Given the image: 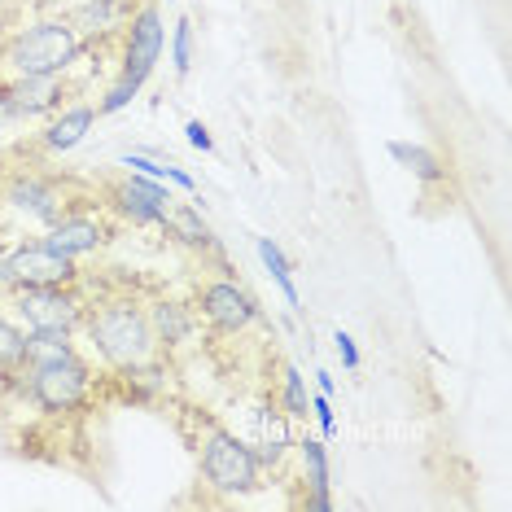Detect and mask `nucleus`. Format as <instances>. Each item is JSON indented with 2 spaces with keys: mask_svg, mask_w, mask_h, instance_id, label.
<instances>
[{
  "mask_svg": "<svg viewBox=\"0 0 512 512\" xmlns=\"http://www.w3.org/2000/svg\"><path fill=\"white\" fill-rule=\"evenodd\" d=\"M9 123H14V114H9V106H5V92H0V132H5Z\"/></svg>",
  "mask_w": 512,
  "mask_h": 512,
  "instance_id": "28",
  "label": "nucleus"
},
{
  "mask_svg": "<svg viewBox=\"0 0 512 512\" xmlns=\"http://www.w3.org/2000/svg\"><path fill=\"white\" fill-rule=\"evenodd\" d=\"M27 368V329L14 316H0V381H14Z\"/></svg>",
  "mask_w": 512,
  "mask_h": 512,
  "instance_id": "18",
  "label": "nucleus"
},
{
  "mask_svg": "<svg viewBox=\"0 0 512 512\" xmlns=\"http://www.w3.org/2000/svg\"><path fill=\"white\" fill-rule=\"evenodd\" d=\"M307 508H311V512H329V508H333L329 491H311V495H307Z\"/></svg>",
  "mask_w": 512,
  "mask_h": 512,
  "instance_id": "27",
  "label": "nucleus"
},
{
  "mask_svg": "<svg viewBox=\"0 0 512 512\" xmlns=\"http://www.w3.org/2000/svg\"><path fill=\"white\" fill-rule=\"evenodd\" d=\"M88 40L71 18H40L18 27L0 49V66L9 75H66L84 57Z\"/></svg>",
  "mask_w": 512,
  "mask_h": 512,
  "instance_id": "1",
  "label": "nucleus"
},
{
  "mask_svg": "<svg viewBox=\"0 0 512 512\" xmlns=\"http://www.w3.org/2000/svg\"><path fill=\"white\" fill-rule=\"evenodd\" d=\"M171 66H176L180 79L193 71V22L189 18H180L176 27H171Z\"/></svg>",
  "mask_w": 512,
  "mask_h": 512,
  "instance_id": "23",
  "label": "nucleus"
},
{
  "mask_svg": "<svg viewBox=\"0 0 512 512\" xmlns=\"http://www.w3.org/2000/svg\"><path fill=\"white\" fill-rule=\"evenodd\" d=\"M167 5H171V0H167Z\"/></svg>",
  "mask_w": 512,
  "mask_h": 512,
  "instance_id": "29",
  "label": "nucleus"
},
{
  "mask_svg": "<svg viewBox=\"0 0 512 512\" xmlns=\"http://www.w3.org/2000/svg\"><path fill=\"white\" fill-rule=\"evenodd\" d=\"M184 132H189V145L202 149V154H211V149H215V136H211V127H206L202 119H189V123H184Z\"/></svg>",
  "mask_w": 512,
  "mask_h": 512,
  "instance_id": "26",
  "label": "nucleus"
},
{
  "mask_svg": "<svg viewBox=\"0 0 512 512\" xmlns=\"http://www.w3.org/2000/svg\"><path fill=\"white\" fill-rule=\"evenodd\" d=\"M254 250H259V263L267 267V272H272V281L281 285L289 311H302V298H298V289H294V263L285 259V250L276 246L272 237H259V241H254Z\"/></svg>",
  "mask_w": 512,
  "mask_h": 512,
  "instance_id": "20",
  "label": "nucleus"
},
{
  "mask_svg": "<svg viewBox=\"0 0 512 512\" xmlns=\"http://www.w3.org/2000/svg\"><path fill=\"white\" fill-rule=\"evenodd\" d=\"M202 482L211 486L219 499H241L254 495L263 486V464L254 456L246 438H237L232 429H211L202 438V456H197Z\"/></svg>",
  "mask_w": 512,
  "mask_h": 512,
  "instance_id": "4",
  "label": "nucleus"
},
{
  "mask_svg": "<svg viewBox=\"0 0 512 512\" xmlns=\"http://www.w3.org/2000/svg\"><path fill=\"white\" fill-rule=\"evenodd\" d=\"M9 386H22L31 394V403L49 416H66V412H79L92 394V368L75 355H57V359H36L18 372Z\"/></svg>",
  "mask_w": 512,
  "mask_h": 512,
  "instance_id": "3",
  "label": "nucleus"
},
{
  "mask_svg": "<svg viewBox=\"0 0 512 512\" xmlns=\"http://www.w3.org/2000/svg\"><path fill=\"white\" fill-rule=\"evenodd\" d=\"M167 49V22H162L158 5H141L127 22V40H123V66L119 79L132 88H145V79L154 75L158 57Z\"/></svg>",
  "mask_w": 512,
  "mask_h": 512,
  "instance_id": "7",
  "label": "nucleus"
},
{
  "mask_svg": "<svg viewBox=\"0 0 512 512\" xmlns=\"http://www.w3.org/2000/svg\"><path fill=\"white\" fill-rule=\"evenodd\" d=\"M302 469H307V486L311 491H329V451H324L320 438H294Z\"/></svg>",
  "mask_w": 512,
  "mask_h": 512,
  "instance_id": "22",
  "label": "nucleus"
},
{
  "mask_svg": "<svg viewBox=\"0 0 512 512\" xmlns=\"http://www.w3.org/2000/svg\"><path fill=\"white\" fill-rule=\"evenodd\" d=\"M145 316H149V329H154L158 351H176V346H184L197 333V307L180 298H158Z\"/></svg>",
  "mask_w": 512,
  "mask_h": 512,
  "instance_id": "14",
  "label": "nucleus"
},
{
  "mask_svg": "<svg viewBox=\"0 0 512 512\" xmlns=\"http://www.w3.org/2000/svg\"><path fill=\"white\" fill-rule=\"evenodd\" d=\"M123 0H88V5H79L71 22L79 27V36H110V31H119L123 27Z\"/></svg>",
  "mask_w": 512,
  "mask_h": 512,
  "instance_id": "17",
  "label": "nucleus"
},
{
  "mask_svg": "<svg viewBox=\"0 0 512 512\" xmlns=\"http://www.w3.org/2000/svg\"><path fill=\"white\" fill-rule=\"evenodd\" d=\"M44 241H49L53 250L71 254V259H84V254H97L110 241V224L88 211H62L44 228Z\"/></svg>",
  "mask_w": 512,
  "mask_h": 512,
  "instance_id": "12",
  "label": "nucleus"
},
{
  "mask_svg": "<svg viewBox=\"0 0 512 512\" xmlns=\"http://www.w3.org/2000/svg\"><path fill=\"white\" fill-rule=\"evenodd\" d=\"M88 307L79 302L75 285H36V289H14V320L27 333L36 329H62L75 333L84 324Z\"/></svg>",
  "mask_w": 512,
  "mask_h": 512,
  "instance_id": "6",
  "label": "nucleus"
},
{
  "mask_svg": "<svg viewBox=\"0 0 512 512\" xmlns=\"http://www.w3.org/2000/svg\"><path fill=\"white\" fill-rule=\"evenodd\" d=\"M97 106H88V101H79V106H66V110H57L49 127L40 132V145H44V154H71L75 145H84V136L97 127Z\"/></svg>",
  "mask_w": 512,
  "mask_h": 512,
  "instance_id": "13",
  "label": "nucleus"
},
{
  "mask_svg": "<svg viewBox=\"0 0 512 512\" xmlns=\"http://www.w3.org/2000/svg\"><path fill=\"white\" fill-rule=\"evenodd\" d=\"M0 92L14 119H49L62 110L66 75H14L9 84H0Z\"/></svg>",
  "mask_w": 512,
  "mask_h": 512,
  "instance_id": "10",
  "label": "nucleus"
},
{
  "mask_svg": "<svg viewBox=\"0 0 512 512\" xmlns=\"http://www.w3.org/2000/svg\"><path fill=\"white\" fill-rule=\"evenodd\" d=\"M197 316L211 324L215 333H246L250 324L263 320V311L232 276H224V281L202 285V294H197Z\"/></svg>",
  "mask_w": 512,
  "mask_h": 512,
  "instance_id": "8",
  "label": "nucleus"
},
{
  "mask_svg": "<svg viewBox=\"0 0 512 512\" xmlns=\"http://www.w3.org/2000/svg\"><path fill=\"white\" fill-rule=\"evenodd\" d=\"M176 202V193L167 189V180H149L141 171H127V180L114 193V211H119L127 224H162Z\"/></svg>",
  "mask_w": 512,
  "mask_h": 512,
  "instance_id": "11",
  "label": "nucleus"
},
{
  "mask_svg": "<svg viewBox=\"0 0 512 512\" xmlns=\"http://www.w3.org/2000/svg\"><path fill=\"white\" fill-rule=\"evenodd\" d=\"M333 346H337V355H342V364L351 368V372H355L359 364H364V359H359V346H355V337L346 333V329H337V333H333Z\"/></svg>",
  "mask_w": 512,
  "mask_h": 512,
  "instance_id": "25",
  "label": "nucleus"
},
{
  "mask_svg": "<svg viewBox=\"0 0 512 512\" xmlns=\"http://www.w3.org/2000/svg\"><path fill=\"white\" fill-rule=\"evenodd\" d=\"M0 202H5L9 211L36 219V224H44V228L66 211V193L57 189L53 180L31 176V171H14V176L5 180V189H0Z\"/></svg>",
  "mask_w": 512,
  "mask_h": 512,
  "instance_id": "9",
  "label": "nucleus"
},
{
  "mask_svg": "<svg viewBox=\"0 0 512 512\" xmlns=\"http://www.w3.org/2000/svg\"><path fill=\"white\" fill-rule=\"evenodd\" d=\"M311 416H316V425H320V434L324 438H333L337 434V416H333V394H311Z\"/></svg>",
  "mask_w": 512,
  "mask_h": 512,
  "instance_id": "24",
  "label": "nucleus"
},
{
  "mask_svg": "<svg viewBox=\"0 0 512 512\" xmlns=\"http://www.w3.org/2000/svg\"><path fill=\"white\" fill-rule=\"evenodd\" d=\"M386 154L399 162L403 171H412L421 184H447V162H442L434 149H425V145H416V141H390Z\"/></svg>",
  "mask_w": 512,
  "mask_h": 512,
  "instance_id": "16",
  "label": "nucleus"
},
{
  "mask_svg": "<svg viewBox=\"0 0 512 512\" xmlns=\"http://www.w3.org/2000/svg\"><path fill=\"white\" fill-rule=\"evenodd\" d=\"M162 228L171 232V237L180 241V246H189V250H215L219 241H215V232L211 224L202 219V206H189V202H171V211L167 219H162Z\"/></svg>",
  "mask_w": 512,
  "mask_h": 512,
  "instance_id": "15",
  "label": "nucleus"
},
{
  "mask_svg": "<svg viewBox=\"0 0 512 512\" xmlns=\"http://www.w3.org/2000/svg\"><path fill=\"white\" fill-rule=\"evenodd\" d=\"M79 259L53 250L44 237L36 241H18L5 254V281L9 289H36V285H79Z\"/></svg>",
  "mask_w": 512,
  "mask_h": 512,
  "instance_id": "5",
  "label": "nucleus"
},
{
  "mask_svg": "<svg viewBox=\"0 0 512 512\" xmlns=\"http://www.w3.org/2000/svg\"><path fill=\"white\" fill-rule=\"evenodd\" d=\"M84 329L92 337V346H97V355L106 359L110 368H127V364H141V359L158 355L149 316L132 298H110V302H101V307H92L84 316Z\"/></svg>",
  "mask_w": 512,
  "mask_h": 512,
  "instance_id": "2",
  "label": "nucleus"
},
{
  "mask_svg": "<svg viewBox=\"0 0 512 512\" xmlns=\"http://www.w3.org/2000/svg\"><path fill=\"white\" fill-rule=\"evenodd\" d=\"M281 412L289 416V421H307L311 416V394H307V377L289 364L281 372Z\"/></svg>",
  "mask_w": 512,
  "mask_h": 512,
  "instance_id": "21",
  "label": "nucleus"
},
{
  "mask_svg": "<svg viewBox=\"0 0 512 512\" xmlns=\"http://www.w3.org/2000/svg\"><path fill=\"white\" fill-rule=\"evenodd\" d=\"M119 377H123V386L132 399H154V394H162L171 386V372L158 364V355L154 359H141V364H127L119 368Z\"/></svg>",
  "mask_w": 512,
  "mask_h": 512,
  "instance_id": "19",
  "label": "nucleus"
}]
</instances>
